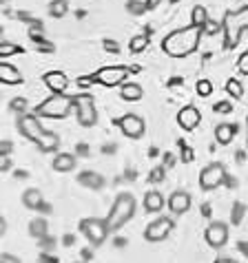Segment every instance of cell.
Listing matches in <instances>:
<instances>
[{"label": "cell", "mask_w": 248, "mask_h": 263, "mask_svg": "<svg viewBox=\"0 0 248 263\" xmlns=\"http://www.w3.org/2000/svg\"><path fill=\"white\" fill-rule=\"evenodd\" d=\"M202 33H204V29L193 27V25L184 27V29H178V31L169 33L162 40V51L171 58H186L200 47Z\"/></svg>", "instance_id": "obj_1"}, {"label": "cell", "mask_w": 248, "mask_h": 263, "mask_svg": "<svg viewBox=\"0 0 248 263\" xmlns=\"http://www.w3.org/2000/svg\"><path fill=\"white\" fill-rule=\"evenodd\" d=\"M224 47L235 49L242 40V33L248 29V5H244L237 11H228L224 16Z\"/></svg>", "instance_id": "obj_2"}, {"label": "cell", "mask_w": 248, "mask_h": 263, "mask_svg": "<svg viewBox=\"0 0 248 263\" xmlns=\"http://www.w3.org/2000/svg\"><path fill=\"white\" fill-rule=\"evenodd\" d=\"M76 108L74 96H64V93H54L51 98H47L42 104L36 106V115L47 120H62Z\"/></svg>", "instance_id": "obj_3"}, {"label": "cell", "mask_w": 248, "mask_h": 263, "mask_svg": "<svg viewBox=\"0 0 248 263\" xmlns=\"http://www.w3.org/2000/svg\"><path fill=\"white\" fill-rule=\"evenodd\" d=\"M133 215H135V197L131 193H120L115 197V201H113V206L109 210L104 221L109 226V230L113 232V230H120Z\"/></svg>", "instance_id": "obj_4"}, {"label": "cell", "mask_w": 248, "mask_h": 263, "mask_svg": "<svg viewBox=\"0 0 248 263\" xmlns=\"http://www.w3.org/2000/svg\"><path fill=\"white\" fill-rule=\"evenodd\" d=\"M80 232L86 237V241H89L91 246H102L109 237V226L104 219H96V217H86L80 221Z\"/></svg>", "instance_id": "obj_5"}, {"label": "cell", "mask_w": 248, "mask_h": 263, "mask_svg": "<svg viewBox=\"0 0 248 263\" xmlns=\"http://www.w3.org/2000/svg\"><path fill=\"white\" fill-rule=\"evenodd\" d=\"M226 179H228V175H226L224 164H208L200 173V188L202 191H215V188L226 184Z\"/></svg>", "instance_id": "obj_6"}, {"label": "cell", "mask_w": 248, "mask_h": 263, "mask_svg": "<svg viewBox=\"0 0 248 263\" xmlns=\"http://www.w3.org/2000/svg\"><path fill=\"white\" fill-rule=\"evenodd\" d=\"M74 102H76L78 122L82 126H93L98 122V111H96V104H93V98L89 93H80V96H74Z\"/></svg>", "instance_id": "obj_7"}, {"label": "cell", "mask_w": 248, "mask_h": 263, "mask_svg": "<svg viewBox=\"0 0 248 263\" xmlns=\"http://www.w3.org/2000/svg\"><path fill=\"white\" fill-rule=\"evenodd\" d=\"M127 76H129V69L122 67V64H113V67H102L100 71H96V82L102 86H120L127 82Z\"/></svg>", "instance_id": "obj_8"}, {"label": "cell", "mask_w": 248, "mask_h": 263, "mask_svg": "<svg viewBox=\"0 0 248 263\" xmlns=\"http://www.w3.org/2000/svg\"><path fill=\"white\" fill-rule=\"evenodd\" d=\"M173 228H175V223L171 217H157L155 221H151L147 228H144V239L151 241V243H157V241H164L169 237Z\"/></svg>", "instance_id": "obj_9"}, {"label": "cell", "mask_w": 248, "mask_h": 263, "mask_svg": "<svg viewBox=\"0 0 248 263\" xmlns=\"http://www.w3.org/2000/svg\"><path fill=\"white\" fill-rule=\"evenodd\" d=\"M118 126L122 128L124 137H129V140H140L144 135V130H147V122L135 113H127L124 118L118 120Z\"/></svg>", "instance_id": "obj_10"}, {"label": "cell", "mask_w": 248, "mask_h": 263, "mask_svg": "<svg viewBox=\"0 0 248 263\" xmlns=\"http://www.w3.org/2000/svg\"><path fill=\"white\" fill-rule=\"evenodd\" d=\"M18 130L31 142H36L42 133H45V128H42V124H40V118L38 115H33V113L20 115L18 118Z\"/></svg>", "instance_id": "obj_11"}, {"label": "cell", "mask_w": 248, "mask_h": 263, "mask_svg": "<svg viewBox=\"0 0 248 263\" xmlns=\"http://www.w3.org/2000/svg\"><path fill=\"white\" fill-rule=\"evenodd\" d=\"M204 237H206V243L210 248L220 250V248H224L226 243H228V226H226L224 221L208 223V228H206V232H204Z\"/></svg>", "instance_id": "obj_12"}, {"label": "cell", "mask_w": 248, "mask_h": 263, "mask_svg": "<svg viewBox=\"0 0 248 263\" xmlns=\"http://www.w3.org/2000/svg\"><path fill=\"white\" fill-rule=\"evenodd\" d=\"M200 122H202V113H200V108H195V106H184L182 111L178 113V124L184 130H195L200 126Z\"/></svg>", "instance_id": "obj_13"}, {"label": "cell", "mask_w": 248, "mask_h": 263, "mask_svg": "<svg viewBox=\"0 0 248 263\" xmlns=\"http://www.w3.org/2000/svg\"><path fill=\"white\" fill-rule=\"evenodd\" d=\"M191 206H193V199L186 191H175L169 197V208H171L173 215H184V213L191 210Z\"/></svg>", "instance_id": "obj_14"}, {"label": "cell", "mask_w": 248, "mask_h": 263, "mask_svg": "<svg viewBox=\"0 0 248 263\" xmlns=\"http://www.w3.org/2000/svg\"><path fill=\"white\" fill-rule=\"evenodd\" d=\"M45 84L49 86V91L54 93H64L69 86V78L62 71H49L45 73Z\"/></svg>", "instance_id": "obj_15"}, {"label": "cell", "mask_w": 248, "mask_h": 263, "mask_svg": "<svg viewBox=\"0 0 248 263\" xmlns=\"http://www.w3.org/2000/svg\"><path fill=\"white\" fill-rule=\"evenodd\" d=\"M33 144L38 146L40 153H56L58 148H60V137H58L56 133H51V130H45Z\"/></svg>", "instance_id": "obj_16"}, {"label": "cell", "mask_w": 248, "mask_h": 263, "mask_svg": "<svg viewBox=\"0 0 248 263\" xmlns=\"http://www.w3.org/2000/svg\"><path fill=\"white\" fill-rule=\"evenodd\" d=\"M0 80H3V84H23V73L13 64L3 62L0 64Z\"/></svg>", "instance_id": "obj_17"}, {"label": "cell", "mask_w": 248, "mask_h": 263, "mask_svg": "<svg viewBox=\"0 0 248 263\" xmlns=\"http://www.w3.org/2000/svg\"><path fill=\"white\" fill-rule=\"evenodd\" d=\"M164 206H166V199H164L162 193L149 191L147 195H144V210H147V213H160Z\"/></svg>", "instance_id": "obj_18"}, {"label": "cell", "mask_w": 248, "mask_h": 263, "mask_svg": "<svg viewBox=\"0 0 248 263\" xmlns=\"http://www.w3.org/2000/svg\"><path fill=\"white\" fill-rule=\"evenodd\" d=\"M120 98L127 102H140L144 98V89L137 82H124L120 89Z\"/></svg>", "instance_id": "obj_19"}, {"label": "cell", "mask_w": 248, "mask_h": 263, "mask_svg": "<svg viewBox=\"0 0 248 263\" xmlns=\"http://www.w3.org/2000/svg\"><path fill=\"white\" fill-rule=\"evenodd\" d=\"M51 166H54V171H58V173H69V171H74V166H76V155H71V153H58L54 157V162H51Z\"/></svg>", "instance_id": "obj_20"}, {"label": "cell", "mask_w": 248, "mask_h": 263, "mask_svg": "<svg viewBox=\"0 0 248 263\" xmlns=\"http://www.w3.org/2000/svg\"><path fill=\"white\" fill-rule=\"evenodd\" d=\"M235 135H237V126H235V124H226L224 122V124H220V126H215V142L222 144V146L231 144Z\"/></svg>", "instance_id": "obj_21"}, {"label": "cell", "mask_w": 248, "mask_h": 263, "mask_svg": "<svg viewBox=\"0 0 248 263\" xmlns=\"http://www.w3.org/2000/svg\"><path fill=\"white\" fill-rule=\"evenodd\" d=\"M78 181L82 184L84 188H93V191H98V188L104 186V177L98 173H91V171H84L78 175Z\"/></svg>", "instance_id": "obj_22"}, {"label": "cell", "mask_w": 248, "mask_h": 263, "mask_svg": "<svg viewBox=\"0 0 248 263\" xmlns=\"http://www.w3.org/2000/svg\"><path fill=\"white\" fill-rule=\"evenodd\" d=\"M23 203L31 210L42 208V193L38 188H29V191H25V195H23Z\"/></svg>", "instance_id": "obj_23"}, {"label": "cell", "mask_w": 248, "mask_h": 263, "mask_svg": "<svg viewBox=\"0 0 248 263\" xmlns=\"http://www.w3.org/2000/svg\"><path fill=\"white\" fill-rule=\"evenodd\" d=\"M206 23H208V11H206V7L195 5L193 11H191V25L204 29V27H206Z\"/></svg>", "instance_id": "obj_24"}, {"label": "cell", "mask_w": 248, "mask_h": 263, "mask_svg": "<svg viewBox=\"0 0 248 263\" xmlns=\"http://www.w3.org/2000/svg\"><path fill=\"white\" fill-rule=\"evenodd\" d=\"M29 235L36 239H45L47 237V219L36 217L31 223H29Z\"/></svg>", "instance_id": "obj_25"}, {"label": "cell", "mask_w": 248, "mask_h": 263, "mask_svg": "<svg viewBox=\"0 0 248 263\" xmlns=\"http://www.w3.org/2000/svg\"><path fill=\"white\" fill-rule=\"evenodd\" d=\"M69 13V3L67 0H51L49 3V16L51 18H64Z\"/></svg>", "instance_id": "obj_26"}, {"label": "cell", "mask_w": 248, "mask_h": 263, "mask_svg": "<svg viewBox=\"0 0 248 263\" xmlns=\"http://www.w3.org/2000/svg\"><path fill=\"white\" fill-rule=\"evenodd\" d=\"M147 47H149V35H147V33H140V35H135V38L129 42V49H131V53H140V51H144Z\"/></svg>", "instance_id": "obj_27"}, {"label": "cell", "mask_w": 248, "mask_h": 263, "mask_svg": "<svg viewBox=\"0 0 248 263\" xmlns=\"http://www.w3.org/2000/svg\"><path fill=\"white\" fill-rule=\"evenodd\" d=\"M226 93H228L231 98H235V100H239L244 96V86H242V82H239V80H228V82H226Z\"/></svg>", "instance_id": "obj_28"}, {"label": "cell", "mask_w": 248, "mask_h": 263, "mask_svg": "<svg viewBox=\"0 0 248 263\" xmlns=\"http://www.w3.org/2000/svg\"><path fill=\"white\" fill-rule=\"evenodd\" d=\"M31 38H33V45H36V49H38V51H45V53H54V51H56V47L51 45V42H47L42 35H38L36 31H31Z\"/></svg>", "instance_id": "obj_29"}, {"label": "cell", "mask_w": 248, "mask_h": 263, "mask_svg": "<svg viewBox=\"0 0 248 263\" xmlns=\"http://www.w3.org/2000/svg\"><path fill=\"white\" fill-rule=\"evenodd\" d=\"M13 53H23V47H18V45H13V42L9 40H3V45H0V55L3 58H9Z\"/></svg>", "instance_id": "obj_30"}, {"label": "cell", "mask_w": 248, "mask_h": 263, "mask_svg": "<svg viewBox=\"0 0 248 263\" xmlns=\"http://www.w3.org/2000/svg\"><path fill=\"white\" fill-rule=\"evenodd\" d=\"M127 11L133 13V16H140V13L147 11V3H142V0H129V3H127Z\"/></svg>", "instance_id": "obj_31"}, {"label": "cell", "mask_w": 248, "mask_h": 263, "mask_svg": "<svg viewBox=\"0 0 248 263\" xmlns=\"http://www.w3.org/2000/svg\"><path fill=\"white\" fill-rule=\"evenodd\" d=\"M195 91H198V96L208 98L210 93H213V82H210V80H200L198 86H195Z\"/></svg>", "instance_id": "obj_32"}, {"label": "cell", "mask_w": 248, "mask_h": 263, "mask_svg": "<svg viewBox=\"0 0 248 263\" xmlns=\"http://www.w3.org/2000/svg\"><path fill=\"white\" fill-rule=\"evenodd\" d=\"M9 108H11V111H16V113H20V115H25V111H27V100L25 98H13L9 102Z\"/></svg>", "instance_id": "obj_33"}, {"label": "cell", "mask_w": 248, "mask_h": 263, "mask_svg": "<svg viewBox=\"0 0 248 263\" xmlns=\"http://www.w3.org/2000/svg\"><path fill=\"white\" fill-rule=\"evenodd\" d=\"M180 151H182V155H180L182 162H184V164H191V162H193V157H195V153H193L191 146H186L184 142H182V144H180Z\"/></svg>", "instance_id": "obj_34"}, {"label": "cell", "mask_w": 248, "mask_h": 263, "mask_svg": "<svg viewBox=\"0 0 248 263\" xmlns=\"http://www.w3.org/2000/svg\"><path fill=\"white\" fill-rule=\"evenodd\" d=\"M162 179H164V168H162V166L153 168V173H151V177H149L151 184H160V181H162Z\"/></svg>", "instance_id": "obj_35"}, {"label": "cell", "mask_w": 248, "mask_h": 263, "mask_svg": "<svg viewBox=\"0 0 248 263\" xmlns=\"http://www.w3.org/2000/svg\"><path fill=\"white\" fill-rule=\"evenodd\" d=\"M237 69H239L242 76H248V51H246V53H242V58L237 60Z\"/></svg>", "instance_id": "obj_36"}, {"label": "cell", "mask_w": 248, "mask_h": 263, "mask_svg": "<svg viewBox=\"0 0 248 263\" xmlns=\"http://www.w3.org/2000/svg\"><path fill=\"white\" fill-rule=\"evenodd\" d=\"M213 111L215 113H231L233 111V104H231V102H217V104L213 106Z\"/></svg>", "instance_id": "obj_37"}, {"label": "cell", "mask_w": 248, "mask_h": 263, "mask_svg": "<svg viewBox=\"0 0 248 263\" xmlns=\"http://www.w3.org/2000/svg\"><path fill=\"white\" fill-rule=\"evenodd\" d=\"M13 151V144L9 140H5V142H0V155H9V153Z\"/></svg>", "instance_id": "obj_38"}, {"label": "cell", "mask_w": 248, "mask_h": 263, "mask_svg": "<svg viewBox=\"0 0 248 263\" xmlns=\"http://www.w3.org/2000/svg\"><path fill=\"white\" fill-rule=\"evenodd\" d=\"M220 29H224V25H217V23H206V27H204V31L206 33H215V31H220Z\"/></svg>", "instance_id": "obj_39"}, {"label": "cell", "mask_w": 248, "mask_h": 263, "mask_svg": "<svg viewBox=\"0 0 248 263\" xmlns=\"http://www.w3.org/2000/svg\"><path fill=\"white\" fill-rule=\"evenodd\" d=\"M0 263H23L18 257H13V254H9V252H5L3 257H0Z\"/></svg>", "instance_id": "obj_40"}, {"label": "cell", "mask_w": 248, "mask_h": 263, "mask_svg": "<svg viewBox=\"0 0 248 263\" xmlns=\"http://www.w3.org/2000/svg\"><path fill=\"white\" fill-rule=\"evenodd\" d=\"M9 168H11L9 155H0V171H9Z\"/></svg>", "instance_id": "obj_41"}, {"label": "cell", "mask_w": 248, "mask_h": 263, "mask_svg": "<svg viewBox=\"0 0 248 263\" xmlns=\"http://www.w3.org/2000/svg\"><path fill=\"white\" fill-rule=\"evenodd\" d=\"M104 49H107V51H111V53H118V51H120V45H118V42H113V40H104Z\"/></svg>", "instance_id": "obj_42"}, {"label": "cell", "mask_w": 248, "mask_h": 263, "mask_svg": "<svg viewBox=\"0 0 248 263\" xmlns=\"http://www.w3.org/2000/svg\"><path fill=\"white\" fill-rule=\"evenodd\" d=\"M93 82H96V76H91V78H80V80H78L80 86H86V84H93Z\"/></svg>", "instance_id": "obj_43"}, {"label": "cell", "mask_w": 248, "mask_h": 263, "mask_svg": "<svg viewBox=\"0 0 248 263\" xmlns=\"http://www.w3.org/2000/svg\"><path fill=\"white\" fill-rule=\"evenodd\" d=\"M147 3V9H155L157 5H162V0H144Z\"/></svg>", "instance_id": "obj_44"}, {"label": "cell", "mask_w": 248, "mask_h": 263, "mask_svg": "<svg viewBox=\"0 0 248 263\" xmlns=\"http://www.w3.org/2000/svg\"><path fill=\"white\" fill-rule=\"evenodd\" d=\"M78 153H80V155H86V153H89L86 144H78Z\"/></svg>", "instance_id": "obj_45"}, {"label": "cell", "mask_w": 248, "mask_h": 263, "mask_svg": "<svg viewBox=\"0 0 248 263\" xmlns=\"http://www.w3.org/2000/svg\"><path fill=\"white\" fill-rule=\"evenodd\" d=\"M215 263H237V261H233V259H228V257H220Z\"/></svg>", "instance_id": "obj_46"}, {"label": "cell", "mask_w": 248, "mask_h": 263, "mask_svg": "<svg viewBox=\"0 0 248 263\" xmlns=\"http://www.w3.org/2000/svg\"><path fill=\"white\" fill-rule=\"evenodd\" d=\"M164 159H166V166H173V162H175V157H173V155H166Z\"/></svg>", "instance_id": "obj_47"}, {"label": "cell", "mask_w": 248, "mask_h": 263, "mask_svg": "<svg viewBox=\"0 0 248 263\" xmlns=\"http://www.w3.org/2000/svg\"><path fill=\"white\" fill-rule=\"evenodd\" d=\"M84 252V259H89V257H93V252L89 250V248H86V250H82Z\"/></svg>", "instance_id": "obj_48"}, {"label": "cell", "mask_w": 248, "mask_h": 263, "mask_svg": "<svg viewBox=\"0 0 248 263\" xmlns=\"http://www.w3.org/2000/svg\"><path fill=\"white\" fill-rule=\"evenodd\" d=\"M78 263H80V261H78Z\"/></svg>", "instance_id": "obj_49"}]
</instances>
